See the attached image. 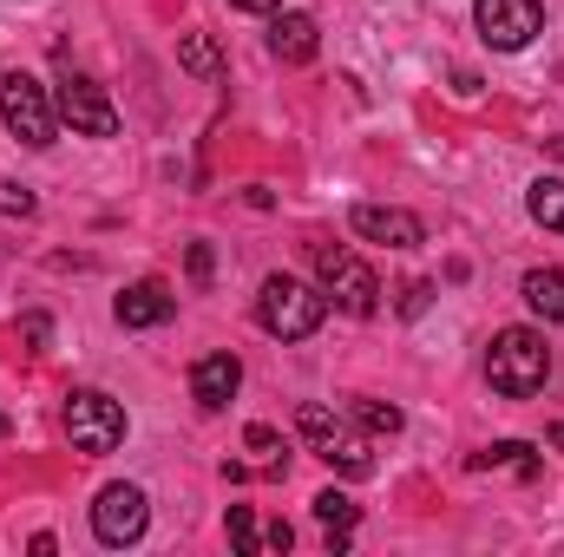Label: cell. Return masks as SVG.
Instances as JSON below:
<instances>
[{
    "label": "cell",
    "instance_id": "cell-7",
    "mask_svg": "<svg viewBox=\"0 0 564 557\" xmlns=\"http://www.w3.org/2000/svg\"><path fill=\"white\" fill-rule=\"evenodd\" d=\"M295 433L315 446V459H328V466H341V472H355V479L375 466V459H368V439H355L341 419L328 414V407H315V401H308V407H295Z\"/></svg>",
    "mask_w": 564,
    "mask_h": 557
},
{
    "label": "cell",
    "instance_id": "cell-27",
    "mask_svg": "<svg viewBox=\"0 0 564 557\" xmlns=\"http://www.w3.org/2000/svg\"><path fill=\"white\" fill-rule=\"evenodd\" d=\"M230 7H243V13H276L282 0H230Z\"/></svg>",
    "mask_w": 564,
    "mask_h": 557
},
{
    "label": "cell",
    "instance_id": "cell-12",
    "mask_svg": "<svg viewBox=\"0 0 564 557\" xmlns=\"http://www.w3.org/2000/svg\"><path fill=\"white\" fill-rule=\"evenodd\" d=\"M171 308H177V295H171L164 282H132V288L112 302L119 328H158V321H171Z\"/></svg>",
    "mask_w": 564,
    "mask_h": 557
},
{
    "label": "cell",
    "instance_id": "cell-29",
    "mask_svg": "<svg viewBox=\"0 0 564 557\" xmlns=\"http://www.w3.org/2000/svg\"><path fill=\"white\" fill-rule=\"evenodd\" d=\"M552 151H558V157H564V139H552Z\"/></svg>",
    "mask_w": 564,
    "mask_h": 557
},
{
    "label": "cell",
    "instance_id": "cell-30",
    "mask_svg": "<svg viewBox=\"0 0 564 557\" xmlns=\"http://www.w3.org/2000/svg\"><path fill=\"white\" fill-rule=\"evenodd\" d=\"M0 433H7V414H0Z\"/></svg>",
    "mask_w": 564,
    "mask_h": 557
},
{
    "label": "cell",
    "instance_id": "cell-13",
    "mask_svg": "<svg viewBox=\"0 0 564 557\" xmlns=\"http://www.w3.org/2000/svg\"><path fill=\"white\" fill-rule=\"evenodd\" d=\"M315 46H322V26L308 13H276L270 20V53H276L282 66H308Z\"/></svg>",
    "mask_w": 564,
    "mask_h": 557
},
{
    "label": "cell",
    "instance_id": "cell-15",
    "mask_svg": "<svg viewBox=\"0 0 564 557\" xmlns=\"http://www.w3.org/2000/svg\"><path fill=\"white\" fill-rule=\"evenodd\" d=\"M466 466H473V472H492V466H512L519 479H539V459H532V446H525V439H499V446H486V452H473Z\"/></svg>",
    "mask_w": 564,
    "mask_h": 557
},
{
    "label": "cell",
    "instance_id": "cell-23",
    "mask_svg": "<svg viewBox=\"0 0 564 557\" xmlns=\"http://www.w3.org/2000/svg\"><path fill=\"white\" fill-rule=\"evenodd\" d=\"M20 335H26L33 348H46V335H53V321H46V315H26V321H20Z\"/></svg>",
    "mask_w": 564,
    "mask_h": 557
},
{
    "label": "cell",
    "instance_id": "cell-25",
    "mask_svg": "<svg viewBox=\"0 0 564 557\" xmlns=\"http://www.w3.org/2000/svg\"><path fill=\"white\" fill-rule=\"evenodd\" d=\"M401 308H408V315H421V308H426V282H408V288H401Z\"/></svg>",
    "mask_w": 564,
    "mask_h": 557
},
{
    "label": "cell",
    "instance_id": "cell-2",
    "mask_svg": "<svg viewBox=\"0 0 564 557\" xmlns=\"http://www.w3.org/2000/svg\"><path fill=\"white\" fill-rule=\"evenodd\" d=\"M322 315H328V295L295 276H263V288H257V321L276 341H308L322 328Z\"/></svg>",
    "mask_w": 564,
    "mask_h": 557
},
{
    "label": "cell",
    "instance_id": "cell-16",
    "mask_svg": "<svg viewBox=\"0 0 564 557\" xmlns=\"http://www.w3.org/2000/svg\"><path fill=\"white\" fill-rule=\"evenodd\" d=\"M525 210H532V223H545V230L564 237V177H539L525 190Z\"/></svg>",
    "mask_w": 564,
    "mask_h": 557
},
{
    "label": "cell",
    "instance_id": "cell-24",
    "mask_svg": "<svg viewBox=\"0 0 564 557\" xmlns=\"http://www.w3.org/2000/svg\"><path fill=\"white\" fill-rule=\"evenodd\" d=\"M243 446H250V452H276V426H250Z\"/></svg>",
    "mask_w": 564,
    "mask_h": 557
},
{
    "label": "cell",
    "instance_id": "cell-6",
    "mask_svg": "<svg viewBox=\"0 0 564 557\" xmlns=\"http://www.w3.org/2000/svg\"><path fill=\"white\" fill-rule=\"evenodd\" d=\"M53 112H59V125H73L79 139H112V132H119L112 99H106L99 79H86V73H66V79L53 86Z\"/></svg>",
    "mask_w": 564,
    "mask_h": 557
},
{
    "label": "cell",
    "instance_id": "cell-5",
    "mask_svg": "<svg viewBox=\"0 0 564 557\" xmlns=\"http://www.w3.org/2000/svg\"><path fill=\"white\" fill-rule=\"evenodd\" d=\"M66 439H73L79 452H112V446L126 439V407H119L112 394H99V387L66 394Z\"/></svg>",
    "mask_w": 564,
    "mask_h": 557
},
{
    "label": "cell",
    "instance_id": "cell-20",
    "mask_svg": "<svg viewBox=\"0 0 564 557\" xmlns=\"http://www.w3.org/2000/svg\"><path fill=\"white\" fill-rule=\"evenodd\" d=\"M230 545H237V551H257V545H263V532H257L250 505H230Z\"/></svg>",
    "mask_w": 564,
    "mask_h": 557
},
{
    "label": "cell",
    "instance_id": "cell-4",
    "mask_svg": "<svg viewBox=\"0 0 564 557\" xmlns=\"http://www.w3.org/2000/svg\"><path fill=\"white\" fill-rule=\"evenodd\" d=\"M308 263H315L322 295H328L341 315H375V308H381V282H375V270H368L355 250H341V243H308Z\"/></svg>",
    "mask_w": 564,
    "mask_h": 557
},
{
    "label": "cell",
    "instance_id": "cell-1",
    "mask_svg": "<svg viewBox=\"0 0 564 557\" xmlns=\"http://www.w3.org/2000/svg\"><path fill=\"white\" fill-rule=\"evenodd\" d=\"M545 374H552V348H545L539 328H499V335H492V354H486V381H492V394H506V401H532V394L545 387Z\"/></svg>",
    "mask_w": 564,
    "mask_h": 557
},
{
    "label": "cell",
    "instance_id": "cell-18",
    "mask_svg": "<svg viewBox=\"0 0 564 557\" xmlns=\"http://www.w3.org/2000/svg\"><path fill=\"white\" fill-rule=\"evenodd\" d=\"M315 518H322L328 532H355V518H361V505H355L348 492H335V485H328V492H315Z\"/></svg>",
    "mask_w": 564,
    "mask_h": 557
},
{
    "label": "cell",
    "instance_id": "cell-22",
    "mask_svg": "<svg viewBox=\"0 0 564 557\" xmlns=\"http://www.w3.org/2000/svg\"><path fill=\"white\" fill-rule=\"evenodd\" d=\"M210 270H217V263H210V243H191V282L210 288Z\"/></svg>",
    "mask_w": 564,
    "mask_h": 557
},
{
    "label": "cell",
    "instance_id": "cell-14",
    "mask_svg": "<svg viewBox=\"0 0 564 557\" xmlns=\"http://www.w3.org/2000/svg\"><path fill=\"white\" fill-rule=\"evenodd\" d=\"M519 295L532 302V315H545V321H564V270H525Z\"/></svg>",
    "mask_w": 564,
    "mask_h": 557
},
{
    "label": "cell",
    "instance_id": "cell-17",
    "mask_svg": "<svg viewBox=\"0 0 564 557\" xmlns=\"http://www.w3.org/2000/svg\"><path fill=\"white\" fill-rule=\"evenodd\" d=\"M177 59H184V73H197V79H217V73H224L217 46H210L204 33H184V40H177Z\"/></svg>",
    "mask_w": 564,
    "mask_h": 557
},
{
    "label": "cell",
    "instance_id": "cell-19",
    "mask_svg": "<svg viewBox=\"0 0 564 557\" xmlns=\"http://www.w3.org/2000/svg\"><path fill=\"white\" fill-rule=\"evenodd\" d=\"M355 419L368 433H401V407H388V401H355Z\"/></svg>",
    "mask_w": 564,
    "mask_h": 557
},
{
    "label": "cell",
    "instance_id": "cell-8",
    "mask_svg": "<svg viewBox=\"0 0 564 557\" xmlns=\"http://www.w3.org/2000/svg\"><path fill=\"white\" fill-rule=\"evenodd\" d=\"M473 26L492 53H519L545 26V7L539 0H473Z\"/></svg>",
    "mask_w": 564,
    "mask_h": 557
},
{
    "label": "cell",
    "instance_id": "cell-28",
    "mask_svg": "<svg viewBox=\"0 0 564 557\" xmlns=\"http://www.w3.org/2000/svg\"><path fill=\"white\" fill-rule=\"evenodd\" d=\"M545 439H552V446H558V452H564V426H552V433H545Z\"/></svg>",
    "mask_w": 564,
    "mask_h": 557
},
{
    "label": "cell",
    "instance_id": "cell-9",
    "mask_svg": "<svg viewBox=\"0 0 564 557\" xmlns=\"http://www.w3.org/2000/svg\"><path fill=\"white\" fill-rule=\"evenodd\" d=\"M144 525H151V499H144L139 485H106V492L93 499V538H99V545L126 551V545L144 538Z\"/></svg>",
    "mask_w": 564,
    "mask_h": 557
},
{
    "label": "cell",
    "instance_id": "cell-21",
    "mask_svg": "<svg viewBox=\"0 0 564 557\" xmlns=\"http://www.w3.org/2000/svg\"><path fill=\"white\" fill-rule=\"evenodd\" d=\"M0 210H7V217H33L40 204H33V190H26V184H13V177H0Z\"/></svg>",
    "mask_w": 564,
    "mask_h": 557
},
{
    "label": "cell",
    "instance_id": "cell-10",
    "mask_svg": "<svg viewBox=\"0 0 564 557\" xmlns=\"http://www.w3.org/2000/svg\"><path fill=\"white\" fill-rule=\"evenodd\" d=\"M348 223H355V237L388 243V250H421L426 243V223L414 217V210H401V204H355Z\"/></svg>",
    "mask_w": 564,
    "mask_h": 557
},
{
    "label": "cell",
    "instance_id": "cell-26",
    "mask_svg": "<svg viewBox=\"0 0 564 557\" xmlns=\"http://www.w3.org/2000/svg\"><path fill=\"white\" fill-rule=\"evenodd\" d=\"M289 545H295V532H289V525H270V532H263V551H289Z\"/></svg>",
    "mask_w": 564,
    "mask_h": 557
},
{
    "label": "cell",
    "instance_id": "cell-11",
    "mask_svg": "<svg viewBox=\"0 0 564 557\" xmlns=\"http://www.w3.org/2000/svg\"><path fill=\"white\" fill-rule=\"evenodd\" d=\"M237 387H243V361H237V354H204V361L191 368V401H197L204 414L230 407Z\"/></svg>",
    "mask_w": 564,
    "mask_h": 557
},
{
    "label": "cell",
    "instance_id": "cell-3",
    "mask_svg": "<svg viewBox=\"0 0 564 557\" xmlns=\"http://www.w3.org/2000/svg\"><path fill=\"white\" fill-rule=\"evenodd\" d=\"M0 125L26 144V151H46V144L59 139L53 92H46L33 73H20V66H13V73H0Z\"/></svg>",
    "mask_w": 564,
    "mask_h": 557
}]
</instances>
